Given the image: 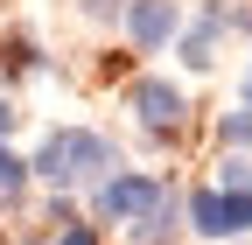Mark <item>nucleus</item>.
<instances>
[{
    "label": "nucleus",
    "instance_id": "obj_5",
    "mask_svg": "<svg viewBox=\"0 0 252 245\" xmlns=\"http://www.w3.org/2000/svg\"><path fill=\"white\" fill-rule=\"evenodd\" d=\"M119 28H126V42H133L140 56H161L182 35V7H175V0H126V7H119Z\"/></svg>",
    "mask_w": 252,
    "mask_h": 245
},
{
    "label": "nucleus",
    "instance_id": "obj_11",
    "mask_svg": "<svg viewBox=\"0 0 252 245\" xmlns=\"http://www.w3.org/2000/svg\"><path fill=\"white\" fill-rule=\"evenodd\" d=\"M217 189H252V161H245V154H224V168H217Z\"/></svg>",
    "mask_w": 252,
    "mask_h": 245
},
{
    "label": "nucleus",
    "instance_id": "obj_10",
    "mask_svg": "<svg viewBox=\"0 0 252 245\" xmlns=\"http://www.w3.org/2000/svg\"><path fill=\"white\" fill-rule=\"evenodd\" d=\"M217 140H224V147H252V105H238V112L217 119Z\"/></svg>",
    "mask_w": 252,
    "mask_h": 245
},
{
    "label": "nucleus",
    "instance_id": "obj_9",
    "mask_svg": "<svg viewBox=\"0 0 252 245\" xmlns=\"http://www.w3.org/2000/svg\"><path fill=\"white\" fill-rule=\"evenodd\" d=\"M35 63H42V49H35V42H21V35H7V42H0V70H7V77L35 70Z\"/></svg>",
    "mask_w": 252,
    "mask_h": 245
},
{
    "label": "nucleus",
    "instance_id": "obj_13",
    "mask_svg": "<svg viewBox=\"0 0 252 245\" xmlns=\"http://www.w3.org/2000/svg\"><path fill=\"white\" fill-rule=\"evenodd\" d=\"M245 105H252V70H245Z\"/></svg>",
    "mask_w": 252,
    "mask_h": 245
},
{
    "label": "nucleus",
    "instance_id": "obj_4",
    "mask_svg": "<svg viewBox=\"0 0 252 245\" xmlns=\"http://www.w3.org/2000/svg\"><path fill=\"white\" fill-rule=\"evenodd\" d=\"M189 231L196 238H245L252 231V189H196L189 196Z\"/></svg>",
    "mask_w": 252,
    "mask_h": 245
},
{
    "label": "nucleus",
    "instance_id": "obj_1",
    "mask_svg": "<svg viewBox=\"0 0 252 245\" xmlns=\"http://www.w3.org/2000/svg\"><path fill=\"white\" fill-rule=\"evenodd\" d=\"M28 175L49 182V189H98V182L119 175V147H112L98 126H56V133L35 140Z\"/></svg>",
    "mask_w": 252,
    "mask_h": 245
},
{
    "label": "nucleus",
    "instance_id": "obj_6",
    "mask_svg": "<svg viewBox=\"0 0 252 245\" xmlns=\"http://www.w3.org/2000/svg\"><path fill=\"white\" fill-rule=\"evenodd\" d=\"M224 28H231V21H224V0H210V7L175 35V56H182L189 70H210V63H217V42H224Z\"/></svg>",
    "mask_w": 252,
    "mask_h": 245
},
{
    "label": "nucleus",
    "instance_id": "obj_3",
    "mask_svg": "<svg viewBox=\"0 0 252 245\" xmlns=\"http://www.w3.org/2000/svg\"><path fill=\"white\" fill-rule=\"evenodd\" d=\"M126 112H133V126L147 140H175L189 126V98H182V84H168V77H133V84H126Z\"/></svg>",
    "mask_w": 252,
    "mask_h": 245
},
{
    "label": "nucleus",
    "instance_id": "obj_2",
    "mask_svg": "<svg viewBox=\"0 0 252 245\" xmlns=\"http://www.w3.org/2000/svg\"><path fill=\"white\" fill-rule=\"evenodd\" d=\"M168 189H161V175H147V168H119L112 182H98L91 189V217L98 224H140V217H154V203H161Z\"/></svg>",
    "mask_w": 252,
    "mask_h": 245
},
{
    "label": "nucleus",
    "instance_id": "obj_7",
    "mask_svg": "<svg viewBox=\"0 0 252 245\" xmlns=\"http://www.w3.org/2000/svg\"><path fill=\"white\" fill-rule=\"evenodd\" d=\"M28 245H98V224H91V217H70V203H56V217L28 231Z\"/></svg>",
    "mask_w": 252,
    "mask_h": 245
},
{
    "label": "nucleus",
    "instance_id": "obj_12",
    "mask_svg": "<svg viewBox=\"0 0 252 245\" xmlns=\"http://www.w3.org/2000/svg\"><path fill=\"white\" fill-rule=\"evenodd\" d=\"M14 126H21V112H14L7 98H0V147H7V140H14Z\"/></svg>",
    "mask_w": 252,
    "mask_h": 245
},
{
    "label": "nucleus",
    "instance_id": "obj_8",
    "mask_svg": "<svg viewBox=\"0 0 252 245\" xmlns=\"http://www.w3.org/2000/svg\"><path fill=\"white\" fill-rule=\"evenodd\" d=\"M28 182H35V175H28V161L14 154V147H0V203H14Z\"/></svg>",
    "mask_w": 252,
    "mask_h": 245
}]
</instances>
